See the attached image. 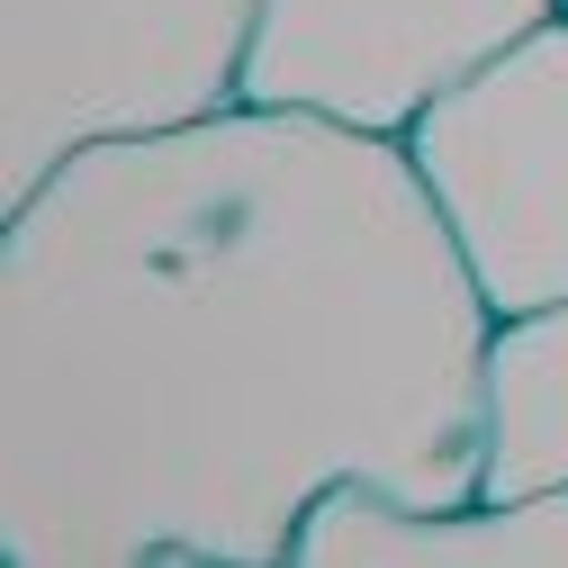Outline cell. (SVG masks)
<instances>
[{
	"mask_svg": "<svg viewBox=\"0 0 568 568\" xmlns=\"http://www.w3.org/2000/svg\"><path fill=\"white\" fill-rule=\"evenodd\" d=\"M487 334L406 135L253 100L109 135L0 235V559L280 568L334 487L469 506Z\"/></svg>",
	"mask_w": 568,
	"mask_h": 568,
	"instance_id": "obj_1",
	"label": "cell"
},
{
	"mask_svg": "<svg viewBox=\"0 0 568 568\" xmlns=\"http://www.w3.org/2000/svg\"><path fill=\"white\" fill-rule=\"evenodd\" d=\"M262 0H0V207L109 135L244 100Z\"/></svg>",
	"mask_w": 568,
	"mask_h": 568,
	"instance_id": "obj_2",
	"label": "cell"
},
{
	"mask_svg": "<svg viewBox=\"0 0 568 568\" xmlns=\"http://www.w3.org/2000/svg\"><path fill=\"white\" fill-rule=\"evenodd\" d=\"M406 154L496 316L568 298V19H541L406 126Z\"/></svg>",
	"mask_w": 568,
	"mask_h": 568,
	"instance_id": "obj_3",
	"label": "cell"
},
{
	"mask_svg": "<svg viewBox=\"0 0 568 568\" xmlns=\"http://www.w3.org/2000/svg\"><path fill=\"white\" fill-rule=\"evenodd\" d=\"M541 19H559V0H262L244 100L406 135Z\"/></svg>",
	"mask_w": 568,
	"mask_h": 568,
	"instance_id": "obj_4",
	"label": "cell"
},
{
	"mask_svg": "<svg viewBox=\"0 0 568 568\" xmlns=\"http://www.w3.org/2000/svg\"><path fill=\"white\" fill-rule=\"evenodd\" d=\"M290 568H568V487L469 496L415 515L379 487H334L298 524Z\"/></svg>",
	"mask_w": 568,
	"mask_h": 568,
	"instance_id": "obj_5",
	"label": "cell"
},
{
	"mask_svg": "<svg viewBox=\"0 0 568 568\" xmlns=\"http://www.w3.org/2000/svg\"><path fill=\"white\" fill-rule=\"evenodd\" d=\"M568 487V298L496 316L487 334V460L478 496Z\"/></svg>",
	"mask_w": 568,
	"mask_h": 568,
	"instance_id": "obj_6",
	"label": "cell"
},
{
	"mask_svg": "<svg viewBox=\"0 0 568 568\" xmlns=\"http://www.w3.org/2000/svg\"><path fill=\"white\" fill-rule=\"evenodd\" d=\"M559 19H568V0H559Z\"/></svg>",
	"mask_w": 568,
	"mask_h": 568,
	"instance_id": "obj_7",
	"label": "cell"
}]
</instances>
